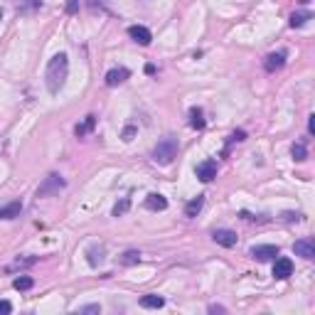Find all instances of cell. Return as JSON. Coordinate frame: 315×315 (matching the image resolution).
Returning <instances> with one entry per match:
<instances>
[{"mask_svg":"<svg viewBox=\"0 0 315 315\" xmlns=\"http://www.w3.org/2000/svg\"><path fill=\"white\" fill-rule=\"evenodd\" d=\"M283 64H286V52H271V55H266V60H263V69H266L268 74H273V71L283 69Z\"/></svg>","mask_w":315,"mask_h":315,"instance_id":"cell-11","label":"cell"},{"mask_svg":"<svg viewBox=\"0 0 315 315\" xmlns=\"http://www.w3.org/2000/svg\"><path fill=\"white\" fill-rule=\"evenodd\" d=\"M66 74H69V57L64 52H60L47 62V69H45V84H47V91L52 96L60 94V89L66 81Z\"/></svg>","mask_w":315,"mask_h":315,"instance_id":"cell-1","label":"cell"},{"mask_svg":"<svg viewBox=\"0 0 315 315\" xmlns=\"http://www.w3.org/2000/svg\"><path fill=\"white\" fill-rule=\"evenodd\" d=\"M128 209H130V197H121V199L114 204V212H111V214H114V217H124Z\"/></svg>","mask_w":315,"mask_h":315,"instance_id":"cell-24","label":"cell"},{"mask_svg":"<svg viewBox=\"0 0 315 315\" xmlns=\"http://www.w3.org/2000/svg\"><path fill=\"white\" fill-rule=\"evenodd\" d=\"M12 313V303L10 301H0V315H7Z\"/></svg>","mask_w":315,"mask_h":315,"instance_id":"cell-30","label":"cell"},{"mask_svg":"<svg viewBox=\"0 0 315 315\" xmlns=\"http://www.w3.org/2000/svg\"><path fill=\"white\" fill-rule=\"evenodd\" d=\"M308 133H315V116H308Z\"/></svg>","mask_w":315,"mask_h":315,"instance_id":"cell-32","label":"cell"},{"mask_svg":"<svg viewBox=\"0 0 315 315\" xmlns=\"http://www.w3.org/2000/svg\"><path fill=\"white\" fill-rule=\"evenodd\" d=\"M86 256H89V266H99V263H104V258H106V249H104V247H91V249L86 252Z\"/></svg>","mask_w":315,"mask_h":315,"instance_id":"cell-22","label":"cell"},{"mask_svg":"<svg viewBox=\"0 0 315 315\" xmlns=\"http://www.w3.org/2000/svg\"><path fill=\"white\" fill-rule=\"evenodd\" d=\"M242 140H247V130H234L229 138V143H242Z\"/></svg>","mask_w":315,"mask_h":315,"instance_id":"cell-28","label":"cell"},{"mask_svg":"<svg viewBox=\"0 0 315 315\" xmlns=\"http://www.w3.org/2000/svg\"><path fill=\"white\" fill-rule=\"evenodd\" d=\"M35 263H37V256H17L12 263L5 266V271H7V273H12V271H25V268H32Z\"/></svg>","mask_w":315,"mask_h":315,"instance_id":"cell-12","label":"cell"},{"mask_svg":"<svg viewBox=\"0 0 315 315\" xmlns=\"http://www.w3.org/2000/svg\"><path fill=\"white\" fill-rule=\"evenodd\" d=\"M278 253H281L278 247H273V244H258V247H252L249 256L256 258V261H271V258H276Z\"/></svg>","mask_w":315,"mask_h":315,"instance_id":"cell-8","label":"cell"},{"mask_svg":"<svg viewBox=\"0 0 315 315\" xmlns=\"http://www.w3.org/2000/svg\"><path fill=\"white\" fill-rule=\"evenodd\" d=\"M293 253H296V256H301V258H306V261H313V258H315V244H313V239H308V237L298 239V242L293 244Z\"/></svg>","mask_w":315,"mask_h":315,"instance_id":"cell-9","label":"cell"},{"mask_svg":"<svg viewBox=\"0 0 315 315\" xmlns=\"http://www.w3.org/2000/svg\"><path fill=\"white\" fill-rule=\"evenodd\" d=\"M94 126H96V116L89 114V116L84 119V124H79V126L74 128V135H76V138H86V133H91Z\"/></svg>","mask_w":315,"mask_h":315,"instance_id":"cell-17","label":"cell"},{"mask_svg":"<svg viewBox=\"0 0 315 315\" xmlns=\"http://www.w3.org/2000/svg\"><path fill=\"white\" fill-rule=\"evenodd\" d=\"M202 207H204V194H197L194 199H189L188 204H185V217H197L199 212H202Z\"/></svg>","mask_w":315,"mask_h":315,"instance_id":"cell-16","label":"cell"},{"mask_svg":"<svg viewBox=\"0 0 315 315\" xmlns=\"http://www.w3.org/2000/svg\"><path fill=\"white\" fill-rule=\"evenodd\" d=\"M35 286V278L32 276H17L15 281H12V288L15 291H30Z\"/></svg>","mask_w":315,"mask_h":315,"instance_id":"cell-23","label":"cell"},{"mask_svg":"<svg viewBox=\"0 0 315 315\" xmlns=\"http://www.w3.org/2000/svg\"><path fill=\"white\" fill-rule=\"evenodd\" d=\"M178 150H180V143L175 135H165L163 140H158V145L153 148L150 158L155 165H170L175 158H178Z\"/></svg>","mask_w":315,"mask_h":315,"instance_id":"cell-2","label":"cell"},{"mask_svg":"<svg viewBox=\"0 0 315 315\" xmlns=\"http://www.w3.org/2000/svg\"><path fill=\"white\" fill-rule=\"evenodd\" d=\"M291 155H293V160H296V163H303V160H308V145H306V140H298V143H293V148H291Z\"/></svg>","mask_w":315,"mask_h":315,"instance_id":"cell-21","label":"cell"},{"mask_svg":"<svg viewBox=\"0 0 315 315\" xmlns=\"http://www.w3.org/2000/svg\"><path fill=\"white\" fill-rule=\"evenodd\" d=\"M145 207L153 209V212H163V209H168V199L163 194H158V192H150L145 197Z\"/></svg>","mask_w":315,"mask_h":315,"instance_id":"cell-14","label":"cell"},{"mask_svg":"<svg viewBox=\"0 0 315 315\" xmlns=\"http://www.w3.org/2000/svg\"><path fill=\"white\" fill-rule=\"evenodd\" d=\"M128 37H130L135 45H140V47H148V45L153 42V35H150V30H148L145 25H130V27H128Z\"/></svg>","mask_w":315,"mask_h":315,"instance_id":"cell-4","label":"cell"},{"mask_svg":"<svg viewBox=\"0 0 315 315\" xmlns=\"http://www.w3.org/2000/svg\"><path fill=\"white\" fill-rule=\"evenodd\" d=\"M126 79H130V69H126V66H114L106 71V86H119Z\"/></svg>","mask_w":315,"mask_h":315,"instance_id":"cell-10","label":"cell"},{"mask_svg":"<svg viewBox=\"0 0 315 315\" xmlns=\"http://www.w3.org/2000/svg\"><path fill=\"white\" fill-rule=\"evenodd\" d=\"M145 74H155V66L153 64H145Z\"/></svg>","mask_w":315,"mask_h":315,"instance_id":"cell-34","label":"cell"},{"mask_svg":"<svg viewBox=\"0 0 315 315\" xmlns=\"http://www.w3.org/2000/svg\"><path fill=\"white\" fill-rule=\"evenodd\" d=\"M20 212H22V202L12 199V202L0 207V219H15V217H20Z\"/></svg>","mask_w":315,"mask_h":315,"instance_id":"cell-13","label":"cell"},{"mask_svg":"<svg viewBox=\"0 0 315 315\" xmlns=\"http://www.w3.org/2000/svg\"><path fill=\"white\" fill-rule=\"evenodd\" d=\"M99 311H101V308H99L96 303H89V306H81V308H79V313H99Z\"/></svg>","mask_w":315,"mask_h":315,"instance_id":"cell-29","label":"cell"},{"mask_svg":"<svg viewBox=\"0 0 315 315\" xmlns=\"http://www.w3.org/2000/svg\"><path fill=\"white\" fill-rule=\"evenodd\" d=\"M189 126L194 128V130H204V126H207L204 111H202L199 106H192V109H189Z\"/></svg>","mask_w":315,"mask_h":315,"instance_id":"cell-15","label":"cell"},{"mask_svg":"<svg viewBox=\"0 0 315 315\" xmlns=\"http://www.w3.org/2000/svg\"><path fill=\"white\" fill-rule=\"evenodd\" d=\"M288 276H293V261H291L288 256H276V263H273V278L286 281Z\"/></svg>","mask_w":315,"mask_h":315,"instance_id":"cell-6","label":"cell"},{"mask_svg":"<svg viewBox=\"0 0 315 315\" xmlns=\"http://www.w3.org/2000/svg\"><path fill=\"white\" fill-rule=\"evenodd\" d=\"M138 261H140V252H135V249H130V252H126L121 256V263H124V266H133V263H138Z\"/></svg>","mask_w":315,"mask_h":315,"instance_id":"cell-25","label":"cell"},{"mask_svg":"<svg viewBox=\"0 0 315 315\" xmlns=\"http://www.w3.org/2000/svg\"><path fill=\"white\" fill-rule=\"evenodd\" d=\"M217 160H202L197 168H194V175H197V180H202V183H212L214 178H217Z\"/></svg>","mask_w":315,"mask_h":315,"instance_id":"cell-5","label":"cell"},{"mask_svg":"<svg viewBox=\"0 0 315 315\" xmlns=\"http://www.w3.org/2000/svg\"><path fill=\"white\" fill-rule=\"evenodd\" d=\"M138 303H140V308H163L165 306V298L163 296H155V293H148Z\"/></svg>","mask_w":315,"mask_h":315,"instance_id":"cell-19","label":"cell"},{"mask_svg":"<svg viewBox=\"0 0 315 315\" xmlns=\"http://www.w3.org/2000/svg\"><path fill=\"white\" fill-rule=\"evenodd\" d=\"M42 7V0H20L17 5V15H32Z\"/></svg>","mask_w":315,"mask_h":315,"instance_id":"cell-20","label":"cell"},{"mask_svg":"<svg viewBox=\"0 0 315 315\" xmlns=\"http://www.w3.org/2000/svg\"><path fill=\"white\" fill-rule=\"evenodd\" d=\"M281 217H283L286 222H298V219H301V214H298V212H283Z\"/></svg>","mask_w":315,"mask_h":315,"instance_id":"cell-31","label":"cell"},{"mask_svg":"<svg viewBox=\"0 0 315 315\" xmlns=\"http://www.w3.org/2000/svg\"><path fill=\"white\" fill-rule=\"evenodd\" d=\"M79 0H66V5H64V10H66V15H76L79 12Z\"/></svg>","mask_w":315,"mask_h":315,"instance_id":"cell-26","label":"cell"},{"mask_svg":"<svg viewBox=\"0 0 315 315\" xmlns=\"http://www.w3.org/2000/svg\"><path fill=\"white\" fill-rule=\"evenodd\" d=\"M227 308L224 306H209V313H224Z\"/></svg>","mask_w":315,"mask_h":315,"instance_id":"cell-33","label":"cell"},{"mask_svg":"<svg viewBox=\"0 0 315 315\" xmlns=\"http://www.w3.org/2000/svg\"><path fill=\"white\" fill-rule=\"evenodd\" d=\"M308 20H313V12H311V10H298V12H293V15H291L288 25L296 30V27H303Z\"/></svg>","mask_w":315,"mask_h":315,"instance_id":"cell-18","label":"cell"},{"mask_svg":"<svg viewBox=\"0 0 315 315\" xmlns=\"http://www.w3.org/2000/svg\"><path fill=\"white\" fill-rule=\"evenodd\" d=\"M135 133H138V128H135V126H126V128H124V133H121V138H124L126 143H130Z\"/></svg>","mask_w":315,"mask_h":315,"instance_id":"cell-27","label":"cell"},{"mask_svg":"<svg viewBox=\"0 0 315 315\" xmlns=\"http://www.w3.org/2000/svg\"><path fill=\"white\" fill-rule=\"evenodd\" d=\"M66 188V180H64L60 173H50L42 183H40V188H37V197H52V194H60L62 189Z\"/></svg>","mask_w":315,"mask_h":315,"instance_id":"cell-3","label":"cell"},{"mask_svg":"<svg viewBox=\"0 0 315 315\" xmlns=\"http://www.w3.org/2000/svg\"><path fill=\"white\" fill-rule=\"evenodd\" d=\"M0 17H2V7H0Z\"/></svg>","mask_w":315,"mask_h":315,"instance_id":"cell-35","label":"cell"},{"mask_svg":"<svg viewBox=\"0 0 315 315\" xmlns=\"http://www.w3.org/2000/svg\"><path fill=\"white\" fill-rule=\"evenodd\" d=\"M212 239H214L219 247H224V249H232V247H237V242H239L237 232H232V229H214V232H212Z\"/></svg>","mask_w":315,"mask_h":315,"instance_id":"cell-7","label":"cell"}]
</instances>
